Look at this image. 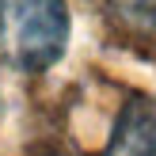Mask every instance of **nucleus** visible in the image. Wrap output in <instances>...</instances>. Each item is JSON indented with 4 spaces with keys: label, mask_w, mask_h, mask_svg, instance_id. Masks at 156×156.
I'll use <instances>...</instances> for the list:
<instances>
[{
    "label": "nucleus",
    "mask_w": 156,
    "mask_h": 156,
    "mask_svg": "<svg viewBox=\"0 0 156 156\" xmlns=\"http://www.w3.org/2000/svg\"><path fill=\"white\" fill-rule=\"evenodd\" d=\"M103 156H156V95H133L118 111Z\"/></svg>",
    "instance_id": "2"
},
{
    "label": "nucleus",
    "mask_w": 156,
    "mask_h": 156,
    "mask_svg": "<svg viewBox=\"0 0 156 156\" xmlns=\"http://www.w3.org/2000/svg\"><path fill=\"white\" fill-rule=\"evenodd\" d=\"M69 46L65 0H0V50L23 73H46Z\"/></svg>",
    "instance_id": "1"
},
{
    "label": "nucleus",
    "mask_w": 156,
    "mask_h": 156,
    "mask_svg": "<svg viewBox=\"0 0 156 156\" xmlns=\"http://www.w3.org/2000/svg\"><path fill=\"white\" fill-rule=\"evenodd\" d=\"M107 4H111V15L118 19V27L141 38H156V0H107Z\"/></svg>",
    "instance_id": "3"
}]
</instances>
